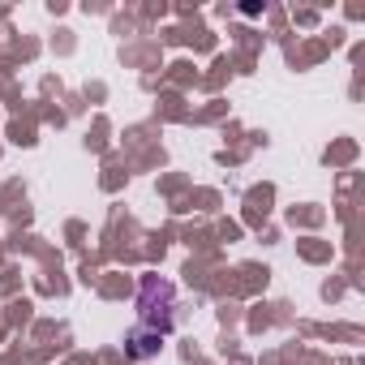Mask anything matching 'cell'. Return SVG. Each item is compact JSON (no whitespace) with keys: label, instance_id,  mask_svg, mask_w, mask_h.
<instances>
[{"label":"cell","instance_id":"6da1fadb","mask_svg":"<svg viewBox=\"0 0 365 365\" xmlns=\"http://www.w3.org/2000/svg\"><path fill=\"white\" fill-rule=\"evenodd\" d=\"M138 322L159 331V335H172L176 327V288L159 275H146L142 288H138Z\"/></svg>","mask_w":365,"mask_h":365},{"label":"cell","instance_id":"7a4b0ae2","mask_svg":"<svg viewBox=\"0 0 365 365\" xmlns=\"http://www.w3.org/2000/svg\"><path fill=\"white\" fill-rule=\"evenodd\" d=\"M159 348H163V335L150 331V327H142V322L125 335V356H129V361H150Z\"/></svg>","mask_w":365,"mask_h":365}]
</instances>
